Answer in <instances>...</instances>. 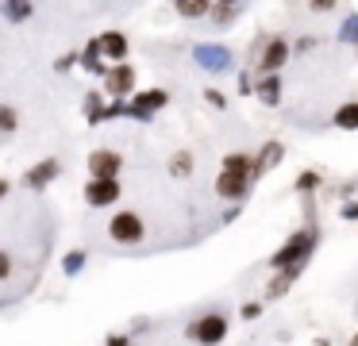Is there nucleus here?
Returning a JSON list of instances; mask_svg holds the SVG:
<instances>
[{"instance_id":"79ce46f5","label":"nucleus","mask_w":358,"mask_h":346,"mask_svg":"<svg viewBox=\"0 0 358 346\" xmlns=\"http://www.w3.org/2000/svg\"><path fill=\"white\" fill-rule=\"evenodd\" d=\"M347 346H358V343H355V338H350V343H347Z\"/></svg>"},{"instance_id":"4c0bfd02","label":"nucleus","mask_w":358,"mask_h":346,"mask_svg":"<svg viewBox=\"0 0 358 346\" xmlns=\"http://www.w3.org/2000/svg\"><path fill=\"white\" fill-rule=\"evenodd\" d=\"M127 343H131V335H108L104 338V346H127Z\"/></svg>"},{"instance_id":"4468645a","label":"nucleus","mask_w":358,"mask_h":346,"mask_svg":"<svg viewBox=\"0 0 358 346\" xmlns=\"http://www.w3.org/2000/svg\"><path fill=\"white\" fill-rule=\"evenodd\" d=\"M96 43H101V50L108 62H127V54H131V43H127L124 31H101Z\"/></svg>"},{"instance_id":"a18cd8bd","label":"nucleus","mask_w":358,"mask_h":346,"mask_svg":"<svg viewBox=\"0 0 358 346\" xmlns=\"http://www.w3.org/2000/svg\"><path fill=\"white\" fill-rule=\"evenodd\" d=\"M355 54H358V46H355Z\"/></svg>"},{"instance_id":"4be33fe9","label":"nucleus","mask_w":358,"mask_h":346,"mask_svg":"<svg viewBox=\"0 0 358 346\" xmlns=\"http://www.w3.org/2000/svg\"><path fill=\"white\" fill-rule=\"evenodd\" d=\"M170 177H178V181H185V177H193V154L189 150H178V154H170Z\"/></svg>"},{"instance_id":"c756f323","label":"nucleus","mask_w":358,"mask_h":346,"mask_svg":"<svg viewBox=\"0 0 358 346\" xmlns=\"http://www.w3.org/2000/svg\"><path fill=\"white\" fill-rule=\"evenodd\" d=\"M78 62H81V50H66V54H58L55 73H70V69H78Z\"/></svg>"},{"instance_id":"a878e982","label":"nucleus","mask_w":358,"mask_h":346,"mask_svg":"<svg viewBox=\"0 0 358 346\" xmlns=\"http://www.w3.org/2000/svg\"><path fill=\"white\" fill-rule=\"evenodd\" d=\"M85 266H89V254H85V250H70V254L62 258V273H66V277H78Z\"/></svg>"},{"instance_id":"7ed1b4c3","label":"nucleus","mask_w":358,"mask_h":346,"mask_svg":"<svg viewBox=\"0 0 358 346\" xmlns=\"http://www.w3.org/2000/svg\"><path fill=\"white\" fill-rule=\"evenodd\" d=\"M289 58H293V43H289L285 35H270V38H262V50H258L255 62H250V69H255L258 77L262 73H281Z\"/></svg>"},{"instance_id":"ddd939ff","label":"nucleus","mask_w":358,"mask_h":346,"mask_svg":"<svg viewBox=\"0 0 358 346\" xmlns=\"http://www.w3.org/2000/svg\"><path fill=\"white\" fill-rule=\"evenodd\" d=\"M78 66L85 69V73H93V77H101V81H104V73L112 69V62L104 58L101 43H96V38H89V43L81 46V62H78Z\"/></svg>"},{"instance_id":"7c9ffc66","label":"nucleus","mask_w":358,"mask_h":346,"mask_svg":"<svg viewBox=\"0 0 358 346\" xmlns=\"http://www.w3.org/2000/svg\"><path fill=\"white\" fill-rule=\"evenodd\" d=\"M124 115H127V100H112V96H108V104H104V123L124 120Z\"/></svg>"},{"instance_id":"423d86ee","label":"nucleus","mask_w":358,"mask_h":346,"mask_svg":"<svg viewBox=\"0 0 358 346\" xmlns=\"http://www.w3.org/2000/svg\"><path fill=\"white\" fill-rule=\"evenodd\" d=\"M104 92L112 100H131L139 92V73L131 62H112V69L104 73Z\"/></svg>"},{"instance_id":"c03bdc74","label":"nucleus","mask_w":358,"mask_h":346,"mask_svg":"<svg viewBox=\"0 0 358 346\" xmlns=\"http://www.w3.org/2000/svg\"><path fill=\"white\" fill-rule=\"evenodd\" d=\"M170 4H178V0H170Z\"/></svg>"},{"instance_id":"cd10ccee","label":"nucleus","mask_w":358,"mask_h":346,"mask_svg":"<svg viewBox=\"0 0 358 346\" xmlns=\"http://www.w3.org/2000/svg\"><path fill=\"white\" fill-rule=\"evenodd\" d=\"M201 96H204V104L216 108V112H227V104H231V100H227V92H224V89H216V85L201 89Z\"/></svg>"},{"instance_id":"412c9836","label":"nucleus","mask_w":358,"mask_h":346,"mask_svg":"<svg viewBox=\"0 0 358 346\" xmlns=\"http://www.w3.org/2000/svg\"><path fill=\"white\" fill-rule=\"evenodd\" d=\"M324 185V177H320V169H301L293 181V192L296 196H316V189Z\"/></svg>"},{"instance_id":"c9c22d12","label":"nucleus","mask_w":358,"mask_h":346,"mask_svg":"<svg viewBox=\"0 0 358 346\" xmlns=\"http://www.w3.org/2000/svg\"><path fill=\"white\" fill-rule=\"evenodd\" d=\"M335 4H339V0H308V8H312V12H331Z\"/></svg>"},{"instance_id":"58836bf2","label":"nucleus","mask_w":358,"mask_h":346,"mask_svg":"<svg viewBox=\"0 0 358 346\" xmlns=\"http://www.w3.org/2000/svg\"><path fill=\"white\" fill-rule=\"evenodd\" d=\"M239 215H243V204H231V208H227V212H224V223L239 219Z\"/></svg>"},{"instance_id":"a19ab883","label":"nucleus","mask_w":358,"mask_h":346,"mask_svg":"<svg viewBox=\"0 0 358 346\" xmlns=\"http://www.w3.org/2000/svg\"><path fill=\"white\" fill-rule=\"evenodd\" d=\"M216 4H243V0H216Z\"/></svg>"},{"instance_id":"9b49d317","label":"nucleus","mask_w":358,"mask_h":346,"mask_svg":"<svg viewBox=\"0 0 358 346\" xmlns=\"http://www.w3.org/2000/svg\"><path fill=\"white\" fill-rule=\"evenodd\" d=\"M58 177H62V161H58V158H43V161H35V166L24 173V189L39 192V189H47V185H55Z\"/></svg>"},{"instance_id":"0eeeda50","label":"nucleus","mask_w":358,"mask_h":346,"mask_svg":"<svg viewBox=\"0 0 358 346\" xmlns=\"http://www.w3.org/2000/svg\"><path fill=\"white\" fill-rule=\"evenodd\" d=\"M166 104H170V92H166V89H139L131 100H127V120L150 123Z\"/></svg>"},{"instance_id":"6ab92c4d","label":"nucleus","mask_w":358,"mask_h":346,"mask_svg":"<svg viewBox=\"0 0 358 346\" xmlns=\"http://www.w3.org/2000/svg\"><path fill=\"white\" fill-rule=\"evenodd\" d=\"M212 4H216V0H178L173 12H178L181 20H208Z\"/></svg>"},{"instance_id":"f704fd0d","label":"nucleus","mask_w":358,"mask_h":346,"mask_svg":"<svg viewBox=\"0 0 358 346\" xmlns=\"http://www.w3.org/2000/svg\"><path fill=\"white\" fill-rule=\"evenodd\" d=\"M316 46H320V38H312V35H301V38L293 43V54H308V50H316Z\"/></svg>"},{"instance_id":"39448f33","label":"nucleus","mask_w":358,"mask_h":346,"mask_svg":"<svg viewBox=\"0 0 358 346\" xmlns=\"http://www.w3.org/2000/svg\"><path fill=\"white\" fill-rule=\"evenodd\" d=\"M193 66L204 73H227L235 66V54L224 43H193Z\"/></svg>"},{"instance_id":"2eb2a0df","label":"nucleus","mask_w":358,"mask_h":346,"mask_svg":"<svg viewBox=\"0 0 358 346\" xmlns=\"http://www.w3.org/2000/svg\"><path fill=\"white\" fill-rule=\"evenodd\" d=\"M220 169H235V173H247L250 181L258 185V154L250 150H227L224 161H220Z\"/></svg>"},{"instance_id":"6e6552de","label":"nucleus","mask_w":358,"mask_h":346,"mask_svg":"<svg viewBox=\"0 0 358 346\" xmlns=\"http://www.w3.org/2000/svg\"><path fill=\"white\" fill-rule=\"evenodd\" d=\"M212 189H216V196L227 200V204H243V200L250 196V189H255V181H250L247 173H235V169H220Z\"/></svg>"},{"instance_id":"f8f14e48","label":"nucleus","mask_w":358,"mask_h":346,"mask_svg":"<svg viewBox=\"0 0 358 346\" xmlns=\"http://www.w3.org/2000/svg\"><path fill=\"white\" fill-rule=\"evenodd\" d=\"M255 100L266 108H278L281 100H285V77L281 73H262L255 85Z\"/></svg>"},{"instance_id":"b1692460","label":"nucleus","mask_w":358,"mask_h":346,"mask_svg":"<svg viewBox=\"0 0 358 346\" xmlns=\"http://www.w3.org/2000/svg\"><path fill=\"white\" fill-rule=\"evenodd\" d=\"M293 284H296V281H293L289 273H273L270 281H266V292H262V296H266V300H281L289 289H293Z\"/></svg>"},{"instance_id":"e433bc0d","label":"nucleus","mask_w":358,"mask_h":346,"mask_svg":"<svg viewBox=\"0 0 358 346\" xmlns=\"http://www.w3.org/2000/svg\"><path fill=\"white\" fill-rule=\"evenodd\" d=\"M147 327H150V319H147V315H139V319H131V338L139 335V331H147Z\"/></svg>"},{"instance_id":"5701e85b","label":"nucleus","mask_w":358,"mask_h":346,"mask_svg":"<svg viewBox=\"0 0 358 346\" xmlns=\"http://www.w3.org/2000/svg\"><path fill=\"white\" fill-rule=\"evenodd\" d=\"M335 38H339L343 46H358V12H347L339 23V31H335Z\"/></svg>"},{"instance_id":"9d476101","label":"nucleus","mask_w":358,"mask_h":346,"mask_svg":"<svg viewBox=\"0 0 358 346\" xmlns=\"http://www.w3.org/2000/svg\"><path fill=\"white\" fill-rule=\"evenodd\" d=\"M85 166H89V177H120L124 173V154L108 150V146H96L85 158Z\"/></svg>"},{"instance_id":"c85d7f7f","label":"nucleus","mask_w":358,"mask_h":346,"mask_svg":"<svg viewBox=\"0 0 358 346\" xmlns=\"http://www.w3.org/2000/svg\"><path fill=\"white\" fill-rule=\"evenodd\" d=\"M255 85H258L255 69H239V77H235V92H239V96H255Z\"/></svg>"},{"instance_id":"37998d69","label":"nucleus","mask_w":358,"mask_h":346,"mask_svg":"<svg viewBox=\"0 0 358 346\" xmlns=\"http://www.w3.org/2000/svg\"><path fill=\"white\" fill-rule=\"evenodd\" d=\"M355 343H358V331H355Z\"/></svg>"},{"instance_id":"2f4dec72","label":"nucleus","mask_w":358,"mask_h":346,"mask_svg":"<svg viewBox=\"0 0 358 346\" xmlns=\"http://www.w3.org/2000/svg\"><path fill=\"white\" fill-rule=\"evenodd\" d=\"M262 312H266V304H262V300H247V304H239V315H243L247 323L262 319Z\"/></svg>"},{"instance_id":"f03ea898","label":"nucleus","mask_w":358,"mask_h":346,"mask_svg":"<svg viewBox=\"0 0 358 346\" xmlns=\"http://www.w3.org/2000/svg\"><path fill=\"white\" fill-rule=\"evenodd\" d=\"M231 331V319L224 312H201L193 323L185 327V338H193L196 346H220Z\"/></svg>"},{"instance_id":"1a4fd4ad","label":"nucleus","mask_w":358,"mask_h":346,"mask_svg":"<svg viewBox=\"0 0 358 346\" xmlns=\"http://www.w3.org/2000/svg\"><path fill=\"white\" fill-rule=\"evenodd\" d=\"M120 196H124L120 177H89L85 181V204L89 208H112Z\"/></svg>"},{"instance_id":"393cba45","label":"nucleus","mask_w":358,"mask_h":346,"mask_svg":"<svg viewBox=\"0 0 358 346\" xmlns=\"http://www.w3.org/2000/svg\"><path fill=\"white\" fill-rule=\"evenodd\" d=\"M208 20L216 23V27H231V23L239 20V4H212Z\"/></svg>"},{"instance_id":"f3484780","label":"nucleus","mask_w":358,"mask_h":346,"mask_svg":"<svg viewBox=\"0 0 358 346\" xmlns=\"http://www.w3.org/2000/svg\"><path fill=\"white\" fill-rule=\"evenodd\" d=\"M104 104H108V92H104V89L85 92V104H81V112H85V123H89V127H101V123H104Z\"/></svg>"},{"instance_id":"f257e3e1","label":"nucleus","mask_w":358,"mask_h":346,"mask_svg":"<svg viewBox=\"0 0 358 346\" xmlns=\"http://www.w3.org/2000/svg\"><path fill=\"white\" fill-rule=\"evenodd\" d=\"M316 246H320V223H304L296 227L278 250L270 254V269H304L312 258H316Z\"/></svg>"},{"instance_id":"aec40b11","label":"nucleus","mask_w":358,"mask_h":346,"mask_svg":"<svg viewBox=\"0 0 358 346\" xmlns=\"http://www.w3.org/2000/svg\"><path fill=\"white\" fill-rule=\"evenodd\" d=\"M331 123H335L339 131H358V100H347V104L335 108Z\"/></svg>"},{"instance_id":"a211bd4d","label":"nucleus","mask_w":358,"mask_h":346,"mask_svg":"<svg viewBox=\"0 0 358 346\" xmlns=\"http://www.w3.org/2000/svg\"><path fill=\"white\" fill-rule=\"evenodd\" d=\"M0 12L8 23H27L35 15V0H0Z\"/></svg>"},{"instance_id":"bb28decb","label":"nucleus","mask_w":358,"mask_h":346,"mask_svg":"<svg viewBox=\"0 0 358 346\" xmlns=\"http://www.w3.org/2000/svg\"><path fill=\"white\" fill-rule=\"evenodd\" d=\"M20 131V112L12 104H0V135H16Z\"/></svg>"},{"instance_id":"49530a36","label":"nucleus","mask_w":358,"mask_h":346,"mask_svg":"<svg viewBox=\"0 0 358 346\" xmlns=\"http://www.w3.org/2000/svg\"><path fill=\"white\" fill-rule=\"evenodd\" d=\"M127 346H135V343H127Z\"/></svg>"},{"instance_id":"473e14b6","label":"nucleus","mask_w":358,"mask_h":346,"mask_svg":"<svg viewBox=\"0 0 358 346\" xmlns=\"http://www.w3.org/2000/svg\"><path fill=\"white\" fill-rule=\"evenodd\" d=\"M12 273H16V261H12V254L0 246V281H12Z\"/></svg>"},{"instance_id":"dca6fc26","label":"nucleus","mask_w":358,"mask_h":346,"mask_svg":"<svg viewBox=\"0 0 358 346\" xmlns=\"http://www.w3.org/2000/svg\"><path fill=\"white\" fill-rule=\"evenodd\" d=\"M281 158H285V143H281V138H266V143L258 146V181H262L270 169H278Z\"/></svg>"},{"instance_id":"20e7f679","label":"nucleus","mask_w":358,"mask_h":346,"mask_svg":"<svg viewBox=\"0 0 358 346\" xmlns=\"http://www.w3.org/2000/svg\"><path fill=\"white\" fill-rule=\"evenodd\" d=\"M108 238L116 246H139L143 238H147V223H143L139 212H131V208H124V212H116L108 219Z\"/></svg>"},{"instance_id":"72a5a7b5","label":"nucleus","mask_w":358,"mask_h":346,"mask_svg":"<svg viewBox=\"0 0 358 346\" xmlns=\"http://www.w3.org/2000/svg\"><path fill=\"white\" fill-rule=\"evenodd\" d=\"M339 215H343V219H347V223H358V200H355V196H350V200H343Z\"/></svg>"},{"instance_id":"ea45409f","label":"nucleus","mask_w":358,"mask_h":346,"mask_svg":"<svg viewBox=\"0 0 358 346\" xmlns=\"http://www.w3.org/2000/svg\"><path fill=\"white\" fill-rule=\"evenodd\" d=\"M8 192H12V185H8V181H4V177H0V200L8 196Z\"/></svg>"}]
</instances>
